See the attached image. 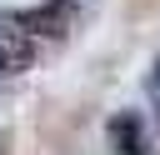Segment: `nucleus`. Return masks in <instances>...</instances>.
<instances>
[{
	"instance_id": "nucleus-1",
	"label": "nucleus",
	"mask_w": 160,
	"mask_h": 155,
	"mask_svg": "<svg viewBox=\"0 0 160 155\" xmlns=\"http://www.w3.org/2000/svg\"><path fill=\"white\" fill-rule=\"evenodd\" d=\"M5 25L10 30H30V35H45V40H55V35H65L70 30V15H65V0H45V5H30V10H15V15H5Z\"/></svg>"
},
{
	"instance_id": "nucleus-2",
	"label": "nucleus",
	"mask_w": 160,
	"mask_h": 155,
	"mask_svg": "<svg viewBox=\"0 0 160 155\" xmlns=\"http://www.w3.org/2000/svg\"><path fill=\"white\" fill-rule=\"evenodd\" d=\"M110 135H115L120 155H155L150 140H145V120H140V115H115V120H110Z\"/></svg>"
},
{
	"instance_id": "nucleus-3",
	"label": "nucleus",
	"mask_w": 160,
	"mask_h": 155,
	"mask_svg": "<svg viewBox=\"0 0 160 155\" xmlns=\"http://www.w3.org/2000/svg\"><path fill=\"white\" fill-rule=\"evenodd\" d=\"M150 100H155V110H160V60H155V70H150Z\"/></svg>"
}]
</instances>
